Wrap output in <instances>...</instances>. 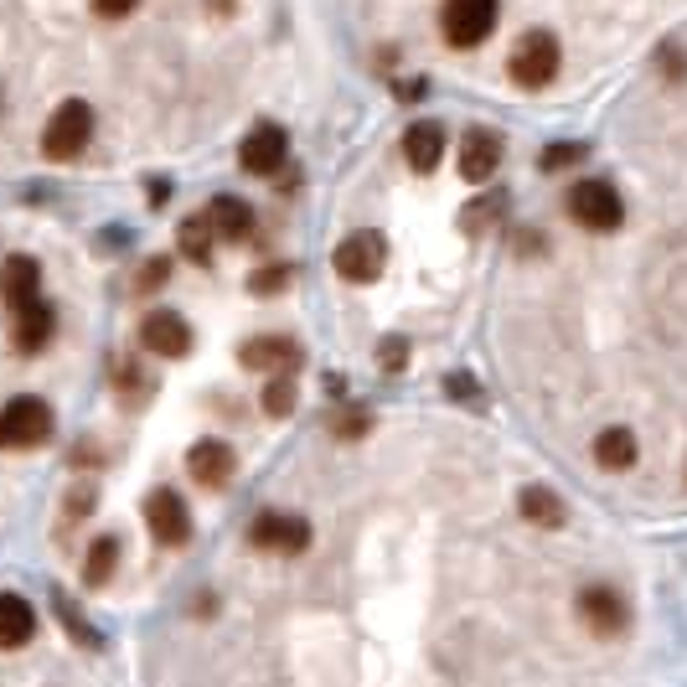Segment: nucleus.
I'll return each mask as SVG.
<instances>
[{
  "label": "nucleus",
  "mask_w": 687,
  "mask_h": 687,
  "mask_svg": "<svg viewBox=\"0 0 687 687\" xmlns=\"http://www.w3.org/2000/svg\"><path fill=\"white\" fill-rule=\"evenodd\" d=\"M52 434V408L42 398H11V404L0 408V449H37Z\"/></svg>",
  "instance_id": "1"
},
{
  "label": "nucleus",
  "mask_w": 687,
  "mask_h": 687,
  "mask_svg": "<svg viewBox=\"0 0 687 687\" xmlns=\"http://www.w3.org/2000/svg\"><path fill=\"white\" fill-rule=\"evenodd\" d=\"M89 135H93V109L83 104V99H68V104H58V114L47 120L42 155L47 161H73L78 150L89 145Z\"/></svg>",
  "instance_id": "2"
},
{
  "label": "nucleus",
  "mask_w": 687,
  "mask_h": 687,
  "mask_svg": "<svg viewBox=\"0 0 687 687\" xmlns=\"http://www.w3.org/2000/svg\"><path fill=\"white\" fill-rule=\"evenodd\" d=\"M568 218H574L579 228H589V233H610V228H620L626 208H620V192H615L610 181L589 176L568 192Z\"/></svg>",
  "instance_id": "3"
},
{
  "label": "nucleus",
  "mask_w": 687,
  "mask_h": 687,
  "mask_svg": "<svg viewBox=\"0 0 687 687\" xmlns=\"http://www.w3.org/2000/svg\"><path fill=\"white\" fill-rule=\"evenodd\" d=\"M496 27V0H445L440 11V31L449 47H476L486 42Z\"/></svg>",
  "instance_id": "4"
},
{
  "label": "nucleus",
  "mask_w": 687,
  "mask_h": 687,
  "mask_svg": "<svg viewBox=\"0 0 687 687\" xmlns=\"http://www.w3.org/2000/svg\"><path fill=\"white\" fill-rule=\"evenodd\" d=\"M383 264H388V239L373 233V228L342 239V249H336V274L352 284H373L377 274H383Z\"/></svg>",
  "instance_id": "5"
},
{
  "label": "nucleus",
  "mask_w": 687,
  "mask_h": 687,
  "mask_svg": "<svg viewBox=\"0 0 687 687\" xmlns=\"http://www.w3.org/2000/svg\"><path fill=\"white\" fill-rule=\"evenodd\" d=\"M558 62H564L558 42H553L548 31H533V37H523V47L512 52V83H523V89H548L553 78H558Z\"/></svg>",
  "instance_id": "6"
},
{
  "label": "nucleus",
  "mask_w": 687,
  "mask_h": 687,
  "mask_svg": "<svg viewBox=\"0 0 687 687\" xmlns=\"http://www.w3.org/2000/svg\"><path fill=\"white\" fill-rule=\"evenodd\" d=\"M249 543L264 553H305L311 548V523L295 512H259L249 527Z\"/></svg>",
  "instance_id": "7"
},
{
  "label": "nucleus",
  "mask_w": 687,
  "mask_h": 687,
  "mask_svg": "<svg viewBox=\"0 0 687 687\" xmlns=\"http://www.w3.org/2000/svg\"><path fill=\"white\" fill-rule=\"evenodd\" d=\"M145 523H150V538L161 543V548H181V543L192 538V512H186V502H181L171 486H161V492H150L145 502Z\"/></svg>",
  "instance_id": "8"
},
{
  "label": "nucleus",
  "mask_w": 687,
  "mask_h": 687,
  "mask_svg": "<svg viewBox=\"0 0 687 687\" xmlns=\"http://www.w3.org/2000/svg\"><path fill=\"white\" fill-rule=\"evenodd\" d=\"M579 615H584V626L595 630V636H620V630L630 626V610H626V599L615 595V589H605V584H589L579 595Z\"/></svg>",
  "instance_id": "9"
},
{
  "label": "nucleus",
  "mask_w": 687,
  "mask_h": 687,
  "mask_svg": "<svg viewBox=\"0 0 687 687\" xmlns=\"http://www.w3.org/2000/svg\"><path fill=\"white\" fill-rule=\"evenodd\" d=\"M284 150H290V140H284L280 124H259L254 135L243 140L239 161H243V171H249V176H274V171L284 165Z\"/></svg>",
  "instance_id": "10"
},
{
  "label": "nucleus",
  "mask_w": 687,
  "mask_h": 687,
  "mask_svg": "<svg viewBox=\"0 0 687 687\" xmlns=\"http://www.w3.org/2000/svg\"><path fill=\"white\" fill-rule=\"evenodd\" d=\"M186 471H192L202 486H228V476L239 471V455H233V445H223V440H196L192 449H186Z\"/></svg>",
  "instance_id": "11"
},
{
  "label": "nucleus",
  "mask_w": 687,
  "mask_h": 687,
  "mask_svg": "<svg viewBox=\"0 0 687 687\" xmlns=\"http://www.w3.org/2000/svg\"><path fill=\"white\" fill-rule=\"evenodd\" d=\"M140 342H145L155 357H186V346H192V326H186L176 311H150L145 326H140Z\"/></svg>",
  "instance_id": "12"
},
{
  "label": "nucleus",
  "mask_w": 687,
  "mask_h": 687,
  "mask_svg": "<svg viewBox=\"0 0 687 687\" xmlns=\"http://www.w3.org/2000/svg\"><path fill=\"white\" fill-rule=\"evenodd\" d=\"M42 295V270H37V259L16 254L0 264V300L11 305V311H21V305H31V300Z\"/></svg>",
  "instance_id": "13"
},
{
  "label": "nucleus",
  "mask_w": 687,
  "mask_h": 687,
  "mask_svg": "<svg viewBox=\"0 0 687 687\" xmlns=\"http://www.w3.org/2000/svg\"><path fill=\"white\" fill-rule=\"evenodd\" d=\"M239 357H243V367H249V373H270L274 377V373H290V367H295L300 346L290 342V336H254Z\"/></svg>",
  "instance_id": "14"
},
{
  "label": "nucleus",
  "mask_w": 687,
  "mask_h": 687,
  "mask_svg": "<svg viewBox=\"0 0 687 687\" xmlns=\"http://www.w3.org/2000/svg\"><path fill=\"white\" fill-rule=\"evenodd\" d=\"M52 331H58V311L37 295L31 305L16 311V352H42V346L52 342Z\"/></svg>",
  "instance_id": "15"
},
{
  "label": "nucleus",
  "mask_w": 687,
  "mask_h": 687,
  "mask_svg": "<svg viewBox=\"0 0 687 687\" xmlns=\"http://www.w3.org/2000/svg\"><path fill=\"white\" fill-rule=\"evenodd\" d=\"M404 155H408V165H414L418 176H430L434 165H440V155H445V124H434V120L408 124Z\"/></svg>",
  "instance_id": "16"
},
{
  "label": "nucleus",
  "mask_w": 687,
  "mask_h": 687,
  "mask_svg": "<svg viewBox=\"0 0 687 687\" xmlns=\"http://www.w3.org/2000/svg\"><path fill=\"white\" fill-rule=\"evenodd\" d=\"M496 165H502V140H496L492 130H471V135L461 140V176L486 181Z\"/></svg>",
  "instance_id": "17"
},
{
  "label": "nucleus",
  "mask_w": 687,
  "mask_h": 687,
  "mask_svg": "<svg viewBox=\"0 0 687 687\" xmlns=\"http://www.w3.org/2000/svg\"><path fill=\"white\" fill-rule=\"evenodd\" d=\"M31 630H37V615L21 595H0V651H16V646L31 641Z\"/></svg>",
  "instance_id": "18"
},
{
  "label": "nucleus",
  "mask_w": 687,
  "mask_h": 687,
  "mask_svg": "<svg viewBox=\"0 0 687 687\" xmlns=\"http://www.w3.org/2000/svg\"><path fill=\"white\" fill-rule=\"evenodd\" d=\"M208 223L218 239H249V233H254V208L239 202V196H218L208 208Z\"/></svg>",
  "instance_id": "19"
},
{
  "label": "nucleus",
  "mask_w": 687,
  "mask_h": 687,
  "mask_svg": "<svg viewBox=\"0 0 687 687\" xmlns=\"http://www.w3.org/2000/svg\"><path fill=\"white\" fill-rule=\"evenodd\" d=\"M517 512H523L527 523H538V527H564V502H558L548 486H523Z\"/></svg>",
  "instance_id": "20"
},
{
  "label": "nucleus",
  "mask_w": 687,
  "mask_h": 687,
  "mask_svg": "<svg viewBox=\"0 0 687 687\" xmlns=\"http://www.w3.org/2000/svg\"><path fill=\"white\" fill-rule=\"evenodd\" d=\"M595 461L605 465V471H630V465H636V434L630 430H605L595 440Z\"/></svg>",
  "instance_id": "21"
},
{
  "label": "nucleus",
  "mask_w": 687,
  "mask_h": 687,
  "mask_svg": "<svg viewBox=\"0 0 687 687\" xmlns=\"http://www.w3.org/2000/svg\"><path fill=\"white\" fill-rule=\"evenodd\" d=\"M212 239H218V233H212L208 212H202V218H186V223H181V233H176L181 254H192L196 264H208V259H212Z\"/></svg>",
  "instance_id": "22"
},
{
  "label": "nucleus",
  "mask_w": 687,
  "mask_h": 687,
  "mask_svg": "<svg viewBox=\"0 0 687 687\" xmlns=\"http://www.w3.org/2000/svg\"><path fill=\"white\" fill-rule=\"evenodd\" d=\"M114 564H120V543H114V538H99V543H93V548H89V564H83V579H89V584H109Z\"/></svg>",
  "instance_id": "23"
},
{
  "label": "nucleus",
  "mask_w": 687,
  "mask_h": 687,
  "mask_svg": "<svg viewBox=\"0 0 687 687\" xmlns=\"http://www.w3.org/2000/svg\"><path fill=\"white\" fill-rule=\"evenodd\" d=\"M264 414H274V418L295 414V377H290V373H274L270 377V388H264Z\"/></svg>",
  "instance_id": "24"
},
{
  "label": "nucleus",
  "mask_w": 687,
  "mask_h": 687,
  "mask_svg": "<svg viewBox=\"0 0 687 687\" xmlns=\"http://www.w3.org/2000/svg\"><path fill=\"white\" fill-rule=\"evenodd\" d=\"M284 284H290V270H284V264H270V270L249 274V290H254V295H280Z\"/></svg>",
  "instance_id": "25"
},
{
  "label": "nucleus",
  "mask_w": 687,
  "mask_h": 687,
  "mask_svg": "<svg viewBox=\"0 0 687 687\" xmlns=\"http://www.w3.org/2000/svg\"><path fill=\"white\" fill-rule=\"evenodd\" d=\"M58 615H62V626H73V636H78L83 646H99V630H93L89 620H83V615L68 605V595H58Z\"/></svg>",
  "instance_id": "26"
},
{
  "label": "nucleus",
  "mask_w": 687,
  "mask_h": 687,
  "mask_svg": "<svg viewBox=\"0 0 687 687\" xmlns=\"http://www.w3.org/2000/svg\"><path fill=\"white\" fill-rule=\"evenodd\" d=\"M502 212V196H486V202H471L465 212V233H476V228H492V218Z\"/></svg>",
  "instance_id": "27"
},
{
  "label": "nucleus",
  "mask_w": 687,
  "mask_h": 687,
  "mask_svg": "<svg viewBox=\"0 0 687 687\" xmlns=\"http://www.w3.org/2000/svg\"><path fill=\"white\" fill-rule=\"evenodd\" d=\"M584 161V145H548L543 150V171H564V165Z\"/></svg>",
  "instance_id": "28"
},
{
  "label": "nucleus",
  "mask_w": 687,
  "mask_h": 687,
  "mask_svg": "<svg viewBox=\"0 0 687 687\" xmlns=\"http://www.w3.org/2000/svg\"><path fill=\"white\" fill-rule=\"evenodd\" d=\"M165 274H171V259H150L145 270H140V290H155V284H165Z\"/></svg>",
  "instance_id": "29"
},
{
  "label": "nucleus",
  "mask_w": 687,
  "mask_h": 687,
  "mask_svg": "<svg viewBox=\"0 0 687 687\" xmlns=\"http://www.w3.org/2000/svg\"><path fill=\"white\" fill-rule=\"evenodd\" d=\"M377 357H383V367H404V357H408V346L404 342H383V352H377Z\"/></svg>",
  "instance_id": "30"
},
{
  "label": "nucleus",
  "mask_w": 687,
  "mask_h": 687,
  "mask_svg": "<svg viewBox=\"0 0 687 687\" xmlns=\"http://www.w3.org/2000/svg\"><path fill=\"white\" fill-rule=\"evenodd\" d=\"M135 6H140V0H93V11H99V16H130Z\"/></svg>",
  "instance_id": "31"
},
{
  "label": "nucleus",
  "mask_w": 687,
  "mask_h": 687,
  "mask_svg": "<svg viewBox=\"0 0 687 687\" xmlns=\"http://www.w3.org/2000/svg\"><path fill=\"white\" fill-rule=\"evenodd\" d=\"M362 430H367V414H362V408H357V414H346V418H336V434H346V440H352V434H362Z\"/></svg>",
  "instance_id": "32"
},
{
  "label": "nucleus",
  "mask_w": 687,
  "mask_h": 687,
  "mask_svg": "<svg viewBox=\"0 0 687 687\" xmlns=\"http://www.w3.org/2000/svg\"><path fill=\"white\" fill-rule=\"evenodd\" d=\"M449 393H455V398H476V383H471L465 373H455L449 377Z\"/></svg>",
  "instance_id": "33"
},
{
  "label": "nucleus",
  "mask_w": 687,
  "mask_h": 687,
  "mask_svg": "<svg viewBox=\"0 0 687 687\" xmlns=\"http://www.w3.org/2000/svg\"><path fill=\"white\" fill-rule=\"evenodd\" d=\"M398 99H424V78H408V83H393Z\"/></svg>",
  "instance_id": "34"
}]
</instances>
